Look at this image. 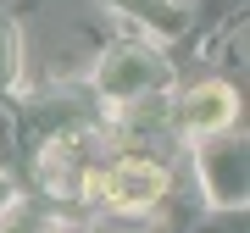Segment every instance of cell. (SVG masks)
Returning a JSON list of instances; mask_svg holds the SVG:
<instances>
[{"label": "cell", "instance_id": "obj_1", "mask_svg": "<svg viewBox=\"0 0 250 233\" xmlns=\"http://www.w3.org/2000/svg\"><path fill=\"white\" fill-rule=\"evenodd\" d=\"M178 83V61H172L167 45H156V39H117V45L100 50V61L89 72V95L100 111H139L161 100Z\"/></svg>", "mask_w": 250, "mask_h": 233}, {"label": "cell", "instance_id": "obj_2", "mask_svg": "<svg viewBox=\"0 0 250 233\" xmlns=\"http://www.w3.org/2000/svg\"><path fill=\"white\" fill-rule=\"evenodd\" d=\"M195 150V183H200V200L217 211H245V194H250V144H245V128H211V134L189 139Z\"/></svg>", "mask_w": 250, "mask_h": 233}, {"label": "cell", "instance_id": "obj_3", "mask_svg": "<svg viewBox=\"0 0 250 233\" xmlns=\"http://www.w3.org/2000/svg\"><path fill=\"white\" fill-rule=\"evenodd\" d=\"M172 200V167L161 155H117L106 161V183H100V206L117 216H150Z\"/></svg>", "mask_w": 250, "mask_h": 233}, {"label": "cell", "instance_id": "obj_4", "mask_svg": "<svg viewBox=\"0 0 250 233\" xmlns=\"http://www.w3.org/2000/svg\"><path fill=\"white\" fill-rule=\"evenodd\" d=\"M239 122V89L228 78H200L178 95V111H172V128L184 139H200L211 128H233Z\"/></svg>", "mask_w": 250, "mask_h": 233}, {"label": "cell", "instance_id": "obj_5", "mask_svg": "<svg viewBox=\"0 0 250 233\" xmlns=\"http://www.w3.org/2000/svg\"><path fill=\"white\" fill-rule=\"evenodd\" d=\"M106 11H117V17H128L139 28L145 39H156V45H184L189 28H195V6L189 0H100Z\"/></svg>", "mask_w": 250, "mask_h": 233}, {"label": "cell", "instance_id": "obj_6", "mask_svg": "<svg viewBox=\"0 0 250 233\" xmlns=\"http://www.w3.org/2000/svg\"><path fill=\"white\" fill-rule=\"evenodd\" d=\"M22 89V34L17 17L0 11V95H17Z\"/></svg>", "mask_w": 250, "mask_h": 233}]
</instances>
